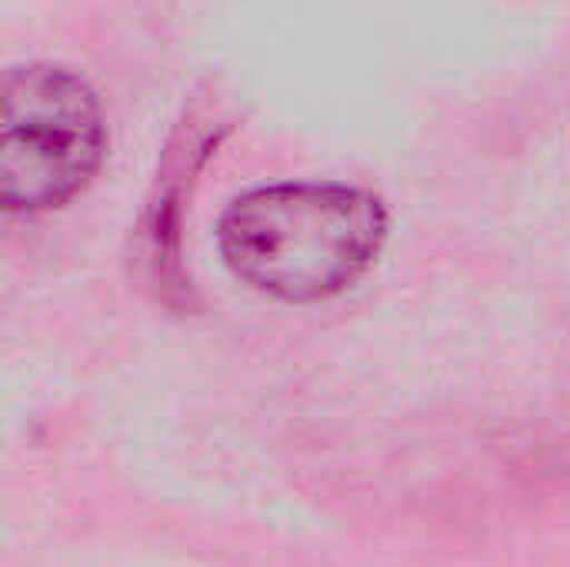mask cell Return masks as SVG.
Wrapping results in <instances>:
<instances>
[{
    "mask_svg": "<svg viewBox=\"0 0 570 567\" xmlns=\"http://www.w3.org/2000/svg\"><path fill=\"white\" fill-rule=\"evenodd\" d=\"M100 150V107L77 74L33 63L7 77L0 114V201L7 211L70 201L94 177Z\"/></svg>",
    "mask_w": 570,
    "mask_h": 567,
    "instance_id": "7a4b0ae2",
    "label": "cell"
},
{
    "mask_svg": "<svg viewBox=\"0 0 570 567\" xmlns=\"http://www.w3.org/2000/svg\"><path fill=\"white\" fill-rule=\"evenodd\" d=\"M384 237L381 201L347 184L257 187L220 221L227 267L287 304H317L347 291L377 261Z\"/></svg>",
    "mask_w": 570,
    "mask_h": 567,
    "instance_id": "6da1fadb",
    "label": "cell"
}]
</instances>
